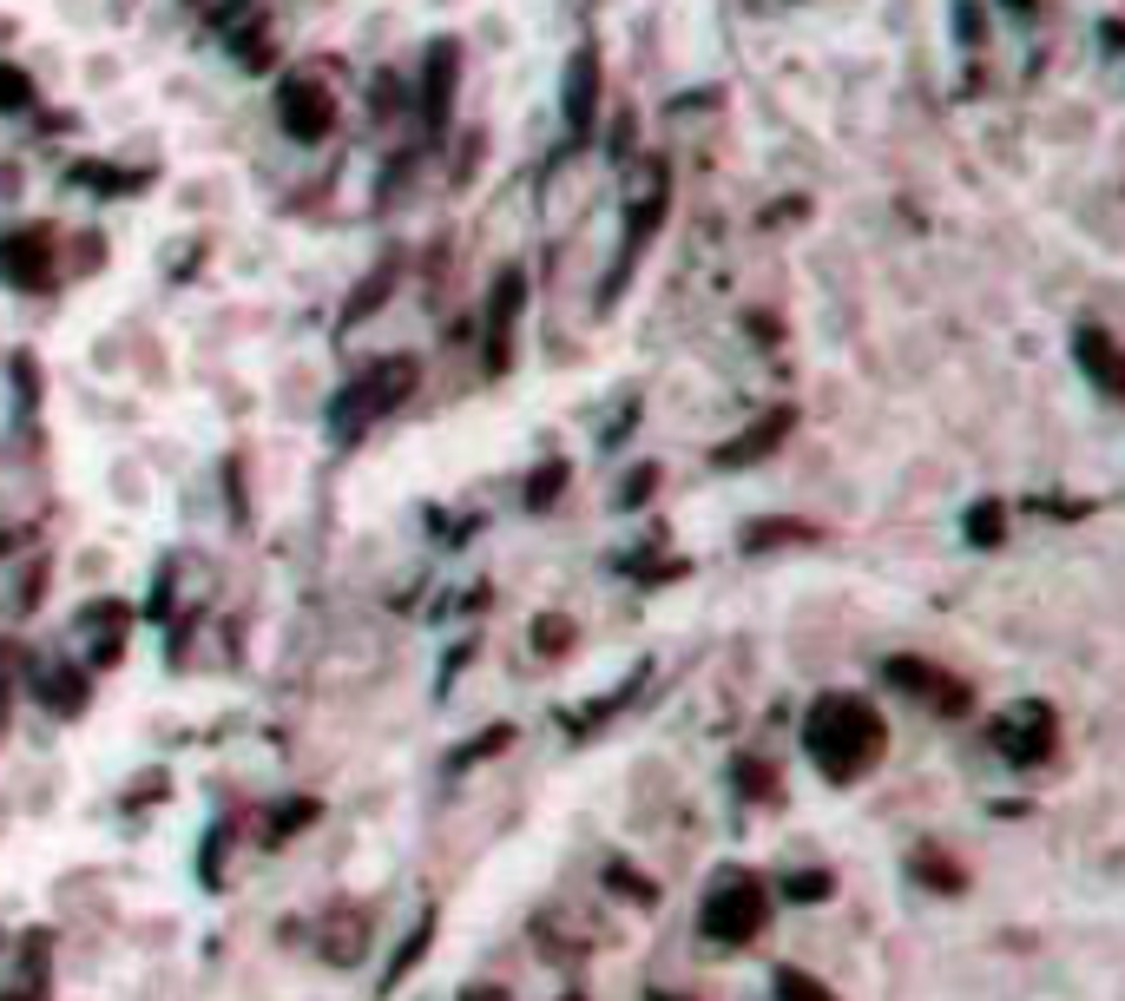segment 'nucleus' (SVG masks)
<instances>
[{
  "label": "nucleus",
  "instance_id": "nucleus-6",
  "mask_svg": "<svg viewBox=\"0 0 1125 1001\" xmlns=\"http://www.w3.org/2000/svg\"><path fill=\"white\" fill-rule=\"evenodd\" d=\"M771 989H776V1001H837L816 975H803V969H776L771 975Z\"/></svg>",
  "mask_w": 1125,
  "mask_h": 1001
},
{
  "label": "nucleus",
  "instance_id": "nucleus-3",
  "mask_svg": "<svg viewBox=\"0 0 1125 1001\" xmlns=\"http://www.w3.org/2000/svg\"><path fill=\"white\" fill-rule=\"evenodd\" d=\"M994 745L1014 758V765H1040L1054 751V712L1047 706H1014V712L994 718Z\"/></svg>",
  "mask_w": 1125,
  "mask_h": 1001
},
{
  "label": "nucleus",
  "instance_id": "nucleus-10",
  "mask_svg": "<svg viewBox=\"0 0 1125 1001\" xmlns=\"http://www.w3.org/2000/svg\"><path fill=\"white\" fill-rule=\"evenodd\" d=\"M914 863L928 869V883H935V890H948V896H955V890H968V876H961L955 863H941V857H914Z\"/></svg>",
  "mask_w": 1125,
  "mask_h": 1001
},
{
  "label": "nucleus",
  "instance_id": "nucleus-1",
  "mask_svg": "<svg viewBox=\"0 0 1125 1001\" xmlns=\"http://www.w3.org/2000/svg\"><path fill=\"white\" fill-rule=\"evenodd\" d=\"M803 745H810V758L849 785V778H869L875 765H882V751H889V725L875 718V706H862L855 692H830V699H816V712L803 725Z\"/></svg>",
  "mask_w": 1125,
  "mask_h": 1001
},
{
  "label": "nucleus",
  "instance_id": "nucleus-4",
  "mask_svg": "<svg viewBox=\"0 0 1125 1001\" xmlns=\"http://www.w3.org/2000/svg\"><path fill=\"white\" fill-rule=\"evenodd\" d=\"M362 949H369V930H362V916H355V910H343V916L330 923V935H323V955L350 969V962L362 955Z\"/></svg>",
  "mask_w": 1125,
  "mask_h": 1001
},
{
  "label": "nucleus",
  "instance_id": "nucleus-8",
  "mask_svg": "<svg viewBox=\"0 0 1125 1001\" xmlns=\"http://www.w3.org/2000/svg\"><path fill=\"white\" fill-rule=\"evenodd\" d=\"M783 890H790V896H796V903H823V896H830V890H837V883H830V876H823V869H803V876H790V883H783Z\"/></svg>",
  "mask_w": 1125,
  "mask_h": 1001
},
{
  "label": "nucleus",
  "instance_id": "nucleus-9",
  "mask_svg": "<svg viewBox=\"0 0 1125 1001\" xmlns=\"http://www.w3.org/2000/svg\"><path fill=\"white\" fill-rule=\"evenodd\" d=\"M507 738H513V731H507V725H500V731H481V738H475V745H468V751H454V771H468V765H475V758H488V751H500V745H507Z\"/></svg>",
  "mask_w": 1125,
  "mask_h": 1001
},
{
  "label": "nucleus",
  "instance_id": "nucleus-14",
  "mask_svg": "<svg viewBox=\"0 0 1125 1001\" xmlns=\"http://www.w3.org/2000/svg\"><path fill=\"white\" fill-rule=\"evenodd\" d=\"M566 1001H586V995H566Z\"/></svg>",
  "mask_w": 1125,
  "mask_h": 1001
},
{
  "label": "nucleus",
  "instance_id": "nucleus-7",
  "mask_svg": "<svg viewBox=\"0 0 1125 1001\" xmlns=\"http://www.w3.org/2000/svg\"><path fill=\"white\" fill-rule=\"evenodd\" d=\"M606 890H619V896L638 903V910H652V903H658V883H645V876L626 869V863H613V869H606Z\"/></svg>",
  "mask_w": 1125,
  "mask_h": 1001
},
{
  "label": "nucleus",
  "instance_id": "nucleus-13",
  "mask_svg": "<svg viewBox=\"0 0 1125 1001\" xmlns=\"http://www.w3.org/2000/svg\"><path fill=\"white\" fill-rule=\"evenodd\" d=\"M652 1001H678V995H652Z\"/></svg>",
  "mask_w": 1125,
  "mask_h": 1001
},
{
  "label": "nucleus",
  "instance_id": "nucleus-11",
  "mask_svg": "<svg viewBox=\"0 0 1125 1001\" xmlns=\"http://www.w3.org/2000/svg\"><path fill=\"white\" fill-rule=\"evenodd\" d=\"M316 817V804H290V810H277V824H271V837H296L303 824Z\"/></svg>",
  "mask_w": 1125,
  "mask_h": 1001
},
{
  "label": "nucleus",
  "instance_id": "nucleus-2",
  "mask_svg": "<svg viewBox=\"0 0 1125 1001\" xmlns=\"http://www.w3.org/2000/svg\"><path fill=\"white\" fill-rule=\"evenodd\" d=\"M698 930L711 935V942H724V949L757 942V935L771 930V896H764V883H757L751 869H724L717 890L698 903Z\"/></svg>",
  "mask_w": 1125,
  "mask_h": 1001
},
{
  "label": "nucleus",
  "instance_id": "nucleus-12",
  "mask_svg": "<svg viewBox=\"0 0 1125 1001\" xmlns=\"http://www.w3.org/2000/svg\"><path fill=\"white\" fill-rule=\"evenodd\" d=\"M975 541H987V547L1000 541V514H994V507H981V514H975Z\"/></svg>",
  "mask_w": 1125,
  "mask_h": 1001
},
{
  "label": "nucleus",
  "instance_id": "nucleus-5",
  "mask_svg": "<svg viewBox=\"0 0 1125 1001\" xmlns=\"http://www.w3.org/2000/svg\"><path fill=\"white\" fill-rule=\"evenodd\" d=\"M428 935H434V910H428L422 923L409 930V942H402V955L389 962V982H382V995H395V989L409 982V969H415V962H422V955H428Z\"/></svg>",
  "mask_w": 1125,
  "mask_h": 1001
}]
</instances>
